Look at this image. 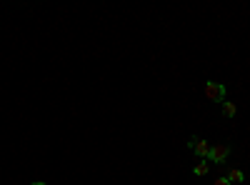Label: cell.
I'll list each match as a JSON object with an SVG mask.
<instances>
[{
	"mask_svg": "<svg viewBox=\"0 0 250 185\" xmlns=\"http://www.w3.org/2000/svg\"><path fill=\"white\" fill-rule=\"evenodd\" d=\"M205 95L208 100H213V103H225V85L223 83H215V80H208L205 83Z\"/></svg>",
	"mask_w": 250,
	"mask_h": 185,
	"instance_id": "1",
	"label": "cell"
},
{
	"mask_svg": "<svg viewBox=\"0 0 250 185\" xmlns=\"http://www.w3.org/2000/svg\"><path fill=\"white\" fill-rule=\"evenodd\" d=\"M230 158V145H223V143H218V145H210V153H208V160H213L215 165H223V163Z\"/></svg>",
	"mask_w": 250,
	"mask_h": 185,
	"instance_id": "2",
	"label": "cell"
},
{
	"mask_svg": "<svg viewBox=\"0 0 250 185\" xmlns=\"http://www.w3.org/2000/svg\"><path fill=\"white\" fill-rule=\"evenodd\" d=\"M188 148H190L198 158H208V153H210V143H208V140H203V138H190V140H188Z\"/></svg>",
	"mask_w": 250,
	"mask_h": 185,
	"instance_id": "3",
	"label": "cell"
},
{
	"mask_svg": "<svg viewBox=\"0 0 250 185\" xmlns=\"http://www.w3.org/2000/svg\"><path fill=\"white\" fill-rule=\"evenodd\" d=\"M225 178L230 180V183H245V173L240 168H230V170L225 173Z\"/></svg>",
	"mask_w": 250,
	"mask_h": 185,
	"instance_id": "4",
	"label": "cell"
},
{
	"mask_svg": "<svg viewBox=\"0 0 250 185\" xmlns=\"http://www.w3.org/2000/svg\"><path fill=\"white\" fill-rule=\"evenodd\" d=\"M235 113H238V105H235L233 100H225L223 103V115L225 118H235Z\"/></svg>",
	"mask_w": 250,
	"mask_h": 185,
	"instance_id": "5",
	"label": "cell"
},
{
	"mask_svg": "<svg viewBox=\"0 0 250 185\" xmlns=\"http://www.w3.org/2000/svg\"><path fill=\"white\" fill-rule=\"evenodd\" d=\"M208 170H210V165H208V163H205V160H200V163H198V165L193 168V173H195L198 178H203V175H208Z\"/></svg>",
	"mask_w": 250,
	"mask_h": 185,
	"instance_id": "6",
	"label": "cell"
},
{
	"mask_svg": "<svg viewBox=\"0 0 250 185\" xmlns=\"http://www.w3.org/2000/svg\"><path fill=\"white\" fill-rule=\"evenodd\" d=\"M210 185H233V183H230V180H228V178L223 175V178H218V180H213Z\"/></svg>",
	"mask_w": 250,
	"mask_h": 185,
	"instance_id": "7",
	"label": "cell"
},
{
	"mask_svg": "<svg viewBox=\"0 0 250 185\" xmlns=\"http://www.w3.org/2000/svg\"><path fill=\"white\" fill-rule=\"evenodd\" d=\"M30 185H48V183H43V180H35V183H30Z\"/></svg>",
	"mask_w": 250,
	"mask_h": 185,
	"instance_id": "8",
	"label": "cell"
}]
</instances>
